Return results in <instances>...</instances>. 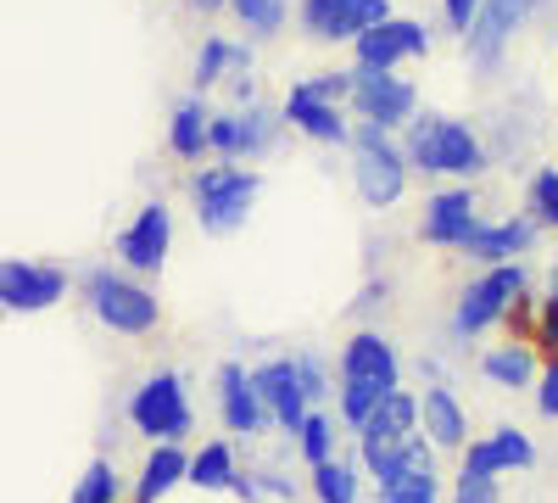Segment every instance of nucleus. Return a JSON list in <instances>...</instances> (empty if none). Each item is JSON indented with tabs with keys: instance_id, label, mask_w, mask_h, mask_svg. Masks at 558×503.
<instances>
[{
	"instance_id": "12",
	"label": "nucleus",
	"mask_w": 558,
	"mask_h": 503,
	"mask_svg": "<svg viewBox=\"0 0 558 503\" xmlns=\"http://www.w3.org/2000/svg\"><path fill=\"white\" fill-rule=\"evenodd\" d=\"M352 45H357V68H397L408 57L430 51V28L413 23V17H386L375 28H363Z\"/></svg>"
},
{
	"instance_id": "7",
	"label": "nucleus",
	"mask_w": 558,
	"mask_h": 503,
	"mask_svg": "<svg viewBox=\"0 0 558 503\" xmlns=\"http://www.w3.org/2000/svg\"><path fill=\"white\" fill-rule=\"evenodd\" d=\"M352 107L363 123H380V129H408L418 118L413 84L397 79L391 68H352Z\"/></svg>"
},
{
	"instance_id": "8",
	"label": "nucleus",
	"mask_w": 558,
	"mask_h": 503,
	"mask_svg": "<svg viewBox=\"0 0 558 503\" xmlns=\"http://www.w3.org/2000/svg\"><path fill=\"white\" fill-rule=\"evenodd\" d=\"M168 247H173V213H168V202H146L134 213L129 230L112 241V252H118V263L129 274H157L168 263Z\"/></svg>"
},
{
	"instance_id": "17",
	"label": "nucleus",
	"mask_w": 558,
	"mask_h": 503,
	"mask_svg": "<svg viewBox=\"0 0 558 503\" xmlns=\"http://www.w3.org/2000/svg\"><path fill=\"white\" fill-rule=\"evenodd\" d=\"M341 375H357V381H375V386L397 392V386H402L397 347H391L380 331H357V336L341 347Z\"/></svg>"
},
{
	"instance_id": "38",
	"label": "nucleus",
	"mask_w": 558,
	"mask_h": 503,
	"mask_svg": "<svg viewBox=\"0 0 558 503\" xmlns=\"http://www.w3.org/2000/svg\"><path fill=\"white\" fill-rule=\"evenodd\" d=\"M536 347L547 352V363L558 358V291L542 302V313H536Z\"/></svg>"
},
{
	"instance_id": "27",
	"label": "nucleus",
	"mask_w": 558,
	"mask_h": 503,
	"mask_svg": "<svg viewBox=\"0 0 558 503\" xmlns=\"http://www.w3.org/2000/svg\"><path fill=\"white\" fill-rule=\"evenodd\" d=\"M229 7H235V17L252 39H274L286 28V0H229Z\"/></svg>"
},
{
	"instance_id": "45",
	"label": "nucleus",
	"mask_w": 558,
	"mask_h": 503,
	"mask_svg": "<svg viewBox=\"0 0 558 503\" xmlns=\"http://www.w3.org/2000/svg\"><path fill=\"white\" fill-rule=\"evenodd\" d=\"M0 313H7V308H0Z\"/></svg>"
},
{
	"instance_id": "25",
	"label": "nucleus",
	"mask_w": 558,
	"mask_h": 503,
	"mask_svg": "<svg viewBox=\"0 0 558 503\" xmlns=\"http://www.w3.org/2000/svg\"><path fill=\"white\" fill-rule=\"evenodd\" d=\"M252 68V51L246 45H229V39H207L202 45V57H196V89H207V84H218L223 73H246Z\"/></svg>"
},
{
	"instance_id": "33",
	"label": "nucleus",
	"mask_w": 558,
	"mask_h": 503,
	"mask_svg": "<svg viewBox=\"0 0 558 503\" xmlns=\"http://www.w3.org/2000/svg\"><path fill=\"white\" fill-rule=\"evenodd\" d=\"M207 152H218L223 163H241V112H213V123H207Z\"/></svg>"
},
{
	"instance_id": "1",
	"label": "nucleus",
	"mask_w": 558,
	"mask_h": 503,
	"mask_svg": "<svg viewBox=\"0 0 558 503\" xmlns=\"http://www.w3.org/2000/svg\"><path fill=\"white\" fill-rule=\"evenodd\" d=\"M402 163L418 168V173H452V179H475L486 168V146L470 123L458 118H441V112H425L413 118L408 134H402Z\"/></svg>"
},
{
	"instance_id": "43",
	"label": "nucleus",
	"mask_w": 558,
	"mask_h": 503,
	"mask_svg": "<svg viewBox=\"0 0 558 503\" xmlns=\"http://www.w3.org/2000/svg\"><path fill=\"white\" fill-rule=\"evenodd\" d=\"M191 7H202V12H218V7H229V0H191Z\"/></svg>"
},
{
	"instance_id": "16",
	"label": "nucleus",
	"mask_w": 558,
	"mask_h": 503,
	"mask_svg": "<svg viewBox=\"0 0 558 503\" xmlns=\"http://www.w3.org/2000/svg\"><path fill=\"white\" fill-rule=\"evenodd\" d=\"M536 230H542L536 218L481 224V230H475L470 241H463L458 252H463V258H475V263H486V268H497V263H520V252H531V247H536Z\"/></svg>"
},
{
	"instance_id": "3",
	"label": "nucleus",
	"mask_w": 558,
	"mask_h": 503,
	"mask_svg": "<svg viewBox=\"0 0 558 503\" xmlns=\"http://www.w3.org/2000/svg\"><path fill=\"white\" fill-rule=\"evenodd\" d=\"M352 157H357L352 163V179H357L363 207H397L402 191H408V163H402V146H391V129L357 118Z\"/></svg>"
},
{
	"instance_id": "29",
	"label": "nucleus",
	"mask_w": 558,
	"mask_h": 503,
	"mask_svg": "<svg viewBox=\"0 0 558 503\" xmlns=\"http://www.w3.org/2000/svg\"><path fill=\"white\" fill-rule=\"evenodd\" d=\"M380 397H386V386H375V381H357V375H341V420L357 431L368 415L380 408Z\"/></svg>"
},
{
	"instance_id": "36",
	"label": "nucleus",
	"mask_w": 558,
	"mask_h": 503,
	"mask_svg": "<svg viewBox=\"0 0 558 503\" xmlns=\"http://www.w3.org/2000/svg\"><path fill=\"white\" fill-rule=\"evenodd\" d=\"M296 89H307L313 101H336V107H341V101L352 96V68H347V73H318V79H307V84H296Z\"/></svg>"
},
{
	"instance_id": "40",
	"label": "nucleus",
	"mask_w": 558,
	"mask_h": 503,
	"mask_svg": "<svg viewBox=\"0 0 558 503\" xmlns=\"http://www.w3.org/2000/svg\"><path fill=\"white\" fill-rule=\"evenodd\" d=\"M536 408H542L547 420H558V358L547 363V370H542V381H536Z\"/></svg>"
},
{
	"instance_id": "44",
	"label": "nucleus",
	"mask_w": 558,
	"mask_h": 503,
	"mask_svg": "<svg viewBox=\"0 0 558 503\" xmlns=\"http://www.w3.org/2000/svg\"><path fill=\"white\" fill-rule=\"evenodd\" d=\"M553 291H558V268H553Z\"/></svg>"
},
{
	"instance_id": "14",
	"label": "nucleus",
	"mask_w": 558,
	"mask_h": 503,
	"mask_svg": "<svg viewBox=\"0 0 558 503\" xmlns=\"http://www.w3.org/2000/svg\"><path fill=\"white\" fill-rule=\"evenodd\" d=\"M475 191L470 185H452V191H436L425 202V224H418V236L430 247H463L475 230H481V213H475Z\"/></svg>"
},
{
	"instance_id": "18",
	"label": "nucleus",
	"mask_w": 558,
	"mask_h": 503,
	"mask_svg": "<svg viewBox=\"0 0 558 503\" xmlns=\"http://www.w3.org/2000/svg\"><path fill=\"white\" fill-rule=\"evenodd\" d=\"M418 431V397L413 392H386L380 408L357 426V447H402L408 436Z\"/></svg>"
},
{
	"instance_id": "34",
	"label": "nucleus",
	"mask_w": 558,
	"mask_h": 503,
	"mask_svg": "<svg viewBox=\"0 0 558 503\" xmlns=\"http://www.w3.org/2000/svg\"><path fill=\"white\" fill-rule=\"evenodd\" d=\"M531 218L536 224H553V230H558V168H542L536 179H531Z\"/></svg>"
},
{
	"instance_id": "35",
	"label": "nucleus",
	"mask_w": 558,
	"mask_h": 503,
	"mask_svg": "<svg viewBox=\"0 0 558 503\" xmlns=\"http://www.w3.org/2000/svg\"><path fill=\"white\" fill-rule=\"evenodd\" d=\"M502 487L497 476H470V470H458V487H452V503H497Z\"/></svg>"
},
{
	"instance_id": "5",
	"label": "nucleus",
	"mask_w": 558,
	"mask_h": 503,
	"mask_svg": "<svg viewBox=\"0 0 558 503\" xmlns=\"http://www.w3.org/2000/svg\"><path fill=\"white\" fill-rule=\"evenodd\" d=\"M129 420H134L140 436H151V442H184V436L196 431L184 375L162 370V375H151V381H140V392L129 397Z\"/></svg>"
},
{
	"instance_id": "13",
	"label": "nucleus",
	"mask_w": 558,
	"mask_h": 503,
	"mask_svg": "<svg viewBox=\"0 0 558 503\" xmlns=\"http://www.w3.org/2000/svg\"><path fill=\"white\" fill-rule=\"evenodd\" d=\"M218 415H223V431H235L241 442L268 431V408H263V397L246 375V363H235V358L218 363Z\"/></svg>"
},
{
	"instance_id": "32",
	"label": "nucleus",
	"mask_w": 558,
	"mask_h": 503,
	"mask_svg": "<svg viewBox=\"0 0 558 503\" xmlns=\"http://www.w3.org/2000/svg\"><path fill=\"white\" fill-rule=\"evenodd\" d=\"M118 470L107 465V459H96L84 476H78V487H73V503H118Z\"/></svg>"
},
{
	"instance_id": "19",
	"label": "nucleus",
	"mask_w": 558,
	"mask_h": 503,
	"mask_svg": "<svg viewBox=\"0 0 558 503\" xmlns=\"http://www.w3.org/2000/svg\"><path fill=\"white\" fill-rule=\"evenodd\" d=\"M279 118H286L291 129H302L307 141H324V146H347L352 141V123L341 118V107L336 101H313L307 89H291Z\"/></svg>"
},
{
	"instance_id": "30",
	"label": "nucleus",
	"mask_w": 558,
	"mask_h": 503,
	"mask_svg": "<svg viewBox=\"0 0 558 503\" xmlns=\"http://www.w3.org/2000/svg\"><path fill=\"white\" fill-rule=\"evenodd\" d=\"M296 447H302V459H307V465L336 459V420H330V415H307L302 431H296Z\"/></svg>"
},
{
	"instance_id": "31",
	"label": "nucleus",
	"mask_w": 558,
	"mask_h": 503,
	"mask_svg": "<svg viewBox=\"0 0 558 503\" xmlns=\"http://www.w3.org/2000/svg\"><path fill=\"white\" fill-rule=\"evenodd\" d=\"M286 123V118H274L268 107H246L241 112V157H263L274 146V129Z\"/></svg>"
},
{
	"instance_id": "20",
	"label": "nucleus",
	"mask_w": 558,
	"mask_h": 503,
	"mask_svg": "<svg viewBox=\"0 0 558 503\" xmlns=\"http://www.w3.org/2000/svg\"><path fill=\"white\" fill-rule=\"evenodd\" d=\"M418 426H425L430 447H463V436H470V415L452 397V386H425V397H418Z\"/></svg>"
},
{
	"instance_id": "24",
	"label": "nucleus",
	"mask_w": 558,
	"mask_h": 503,
	"mask_svg": "<svg viewBox=\"0 0 558 503\" xmlns=\"http://www.w3.org/2000/svg\"><path fill=\"white\" fill-rule=\"evenodd\" d=\"M235 447L229 442H202V453H191V487H202V492H229V481H235Z\"/></svg>"
},
{
	"instance_id": "39",
	"label": "nucleus",
	"mask_w": 558,
	"mask_h": 503,
	"mask_svg": "<svg viewBox=\"0 0 558 503\" xmlns=\"http://www.w3.org/2000/svg\"><path fill=\"white\" fill-rule=\"evenodd\" d=\"M296 375H302V392H307V403H318L324 392H330V375H324V363H318L313 352H302V358H296Z\"/></svg>"
},
{
	"instance_id": "4",
	"label": "nucleus",
	"mask_w": 558,
	"mask_h": 503,
	"mask_svg": "<svg viewBox=\"0 0 558 503\" xmlns=\"http://www.w3.org/2000/svg\"><path fill=\"white\" fill-rule=\"evenodd\" d=\"M84 302H89V313H96L107 331H118V336H151V331L162 325V302L140 286V280H129V274H112V268L89 274V280H84Z\"/></svg>"
},
{
	"instance_id": "21",
	"label": "nucleus",
	"mask_w": 558,
	"mask_h": 503,
	"mask_svg": "<svg viewBox=\"0 0 558 503\" xmlns=\"http://www.w3.org/2000/svg\"><path fill=\"white\" fill-rule=\"evenodd\" d=\"M184 476H191V453H184L179 442H157V447H151V459L140 465L134 503H157V498H168Z\"/></svg>"
},
{
	"instance_id": "9",
	"label": "nucleus",
	"mask_w": 558,
	"mask_h": 503,
	"mask_svg": "<svg viewBox=\"0 0 558 503\" xmlns=\"http://www.w3.org/2000/svg\"><path fill=\"white\" fill-rule=\"evenodd\" d=\"M252 386H257V397H263V408H268V426H279L286 436H296L302 420L313 415L307 392H302V375H296V358H268V363H257Z\"/></svg>"
},
{
	"instance_id": "11",
	"label": "nucleus",
	"mask_w": 558,
	"mask_h": 503,
	"mask_svg": "<svg viewBox=\"0 0 558 503\" xmlns=\"http://www.w3.org/2000/svg\"><path fill=\"white\" fill-rule=\"evenodd\" d=\"M68 297V274L51 263H0V308L7 313H45Z\"/></svg>"
},
{
	"instance_id": "37",
	"label": "nucleus",
	"mask_w": 558,
	"mask_h": 503,
	"mask_svg": "<svg viewBox=\"0 0 558 503\" xmlns=\"http://www.w3.org/2000/svg\"><path fill=\"white\" fill-rule=\"evenodd\" d=\"M302 28L313 39H336V0H302Z\"/></svg>"
},
{
	"instance_id": "42",
	"label": "nucleus",
	"mask_w": 558,
	"mask_h": 503,
	"mask_svg": "<svg viewBox=\"0 0 558 503\" xmlns=\"http://www.w3.org/2000/svg\"><path fill=\"white\" fill-rule=\"evenodd\" d=\"M386 503H436V487H397L386 492Z\"/></svg>"
},
{
	"instance_id": "26",
	"label": "nucleus",
	"mask_w": 558,
	"mask_h": 503,
	"mask_svg": "<svg viewBox=\"0 0 558 503\" xmlns=\"http://www.w3.org/2000/svg\"><path fill=\"white\" fill-rule=\"evenodd\" d=\"M313 498H318V503H357V470H352L347 459L313 465Z\"/></svg>"
},
{
	"instance_id": "2",
	"label": "nucleus",
	"mask_w": 558,
	"mask_h": 503,
	"mask_svg": "<svg viewBox=\"0 0 558 503\" xmlns=\"http://www.w3.org/2000/svg\"><path fill=\"white\" fill-rule=\"evenodd\" d=\"M191 196H196V224L207 236H235L252 202L263 196V173H252L241 163H213L191 179Z\"/></svg>"
},
{
	"instance_id": "28",
	"label": "nucleus",
	"mask_w": 558,
	"mask_h": 503,
	"mask_svg": "<svg viewBox=\"0 0 558 503\" xmlns=\"http://www.w3.org/2000/svg\"><path fill=\"white\" fill-rule=\"evenodd\" d=\"M386 17H391L386 0H336V39H357L363 28H375Z\"/></svg>"
},
{
	"instance_id": "6",
	"label": "nucleus",
	"mask_w": 558,
	"mask_h": 503,
	"mask_svg": "<svg viewBox=\"0 0 558 503\" xmlns=\"http://www.w3.org/2000/svg\"><path fill=\"white\" fill-rule=\"evenodd\" d=\"M525 291H531V274H525L520 263H497V268H486L481 280L458 297V308H452V336H481V331L497 325V319L514 308Z\"/></svg>"
},
{
	"instance_id": "15",
	"label": "nucleus",
	"mask_w": 558,
	"mask_h": 503,
	"mask_svg": "<svg viewBox=\"0 0 558 503\" xmlns=\"http://www.w3.org/2000/svg\"><path fill=\"white\" fill-rule=\"evenodd\" d=\"M531 465H536V447L520 426H497L492 436L470 442V453H463L470 476H502V470H531Z\"/></svg>"
},
{
	"instance_id": "10",
	"label": "nucleus",
	"mask_w": 558,
	"mask_h": 503,
	"mask_svg": "<svg viewBox=\"0 0 558 503\" xmlns=\"http://www.w3.org/2000/svg\"><path fill=\"white\" fill-rule=\"evenodd\" d=\"M531 12H536V0H481L475 28L463 34V45H470V62H475L481 73H497L502 45L514 39V28H525Z\"/></svg>"
},
{
	"instance_id": "23",
	"label": "nucleus",
	"mask_w": 558,
	"mask_h": 503,
	"mask_svg": "<svg viewBox=\"0 0 558 503\" xmlns=\"http://www.w3.org/2000/svg\"><path fill=\"white\" fill-rule=\"evenodd\" d=\"M207 123H213V112L202 107V96H184L173 107V123H168V146L179 157H202L207 152Z\"/></svg>"
},
{
	"instance_id": "41",
	"label": "nucleus",
	"mask_w": 558,
	"mask_h": 503,
	"mask_svg": "<svg viewBox=\"0 0 558 503\" xmlns=\"http://www.w3.org/2000/svg\"><path fill=\"white\" fill-rule=\"evenodd\" d=\"M441 7H447V23H452L458 34H470L475 17H481V0H441Z\"/></svg>"
},
{
	"instance_id": "22",
	"label": "nucleus",
	"mask_w": 558,
	"mask_h": 503,
	"mask_svg": "<svg viewBox=\"0 0 558 503\" xmlns=\"http://www.w3.org/2000/svg\"><path fill=\"white\" fill-rule=\"evenodd\" d=\"M481 375H486L492 386H502V392L536 386V352H531V342H502V347H492V352L481 358Z\"/></svg>"
}]
</instances>
